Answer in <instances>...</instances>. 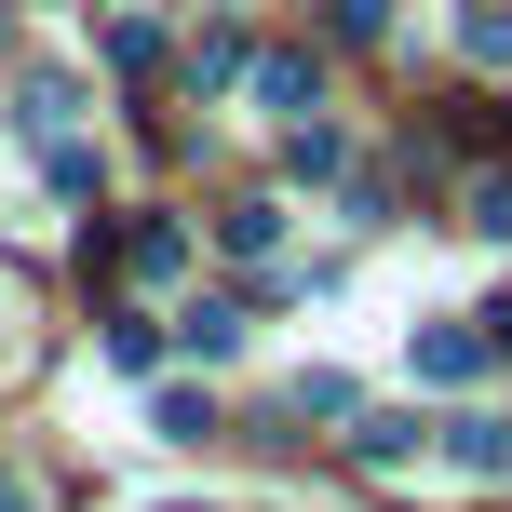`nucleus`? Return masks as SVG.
Instances as JSON below:
<instances>
[{"label":"nucleus","instance_id":"3","mask_svg":"<svg viewBox=\"0 0 512 512\" xmlns=\"http://www.w3.org/2000/svg\"><path fill=\"white\" fill-rule=\"evenodd\" d=\"M445 459H459V472H512V432H499V418H445Z\"/></svg>","mask_w":512,"mask_h":512},{"label":"nucleus","instance_id":"4","mask_svg":"<svg viewBox=\"0 0 512 512\" xmlns=\"http://www.w3.org/2000/svg\"><path fill=\"white\" fill-rule=\"evenodd\" d=\"M472 364H486V337H459V324L418 337V378H472Z\"/></svg>","mask_w":512,"mask_h":512},{"label":"nucleus","instance_id":"2","mask_svg":"<svg viewBox=\"0 0 512 512\" xmlns=\"http://www.w3.org/2000/svg\"><path fill=\"white\" fill-rule=\"evenodd\" d=\"M256 95L297 122V108H324V68H310V54H270V68H256Z\"/></svg>","mask_w":512,"mask_h":512},{"label":"nucleus","instance_id":"5","mask_svg":"<svg viewBox=\"0 0 512 512\" xmlns=\"http://www.w3.org/2000/svg\"><path fill=\"white\" fill-rule=\"evenodd\" d=\"M324 27H337V41H378V27H391V0H324Z\"/></svg>","mask_w":512,"mask_h":512},{"label":"nucleus","instance_id":"7","mask_svg":"<svg viewBox=\"0 0 512 512\" xmlns=\"http://www.w3.org/2000/svg\"><path fill=\"white\" fill-rule=\"evenodd\" d=\"M0 512H41V499H27V486H14V472H0Z\"/></svg>","mask_w":512,"mask_h":512},{"label":"nucleus","instance_id":"1","mask_svg":"<svg viewBox=\"0 0 512 512\" xmlns=\"http://www.w3.org/2000/svg\"><path fill=\"white\" fill-rule=\"evenodd\" d=\"M176 337H189L203 364H230V351H243V297H189V324H176Z\"/></svg>","mask_w":512,"mask_h":512},{"label":"nucleus","instance_id":"6","mask_svg":"<svg viewBox=\"0 0 512 512\" xmlns=\"http://www.w3.org/2000/svg\"><path fill=\"white\" fill-rule=\"evenodd\" d=\"M472 230H499V243H512V176H486V189H472Z\"/></svg>","mask_w":512,"mask_h":512}]
</instances>
